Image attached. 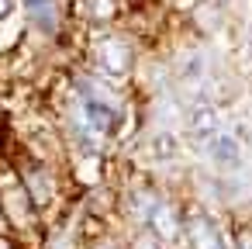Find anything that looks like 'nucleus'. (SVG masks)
<instances>
[{
	"label": "nucleus",
	"instance_id": "obj_1",
	"mask_svg": "<svg viewBox=\"0 0 252 249\" xmlns=\"http://www.w3.org/2000/svg\"><path fill=\"white\" fill-rule=\"evenodd\" d=\"M183 232H187L190 249H224V239H221L218 221L211 214H204V211H190L187 221H183Z\"/></svg>",
	"mask_w": 252,
	"mask_h": 249
},
{
	"label": "nucleus",
	"instance_id": "obj_2",
	"mask_svg": "<svg viewBox=\"0 0 252 249\" xmlns=\"http://www.w3.org/2000/svg\"><path fill=\"white\" fill-rule=\"evenodd\" d=\"M97 66L100 73H107L111 80H121L128 70H131V49L121 42V38H104L97 45Z\"/></svg>",
	"mask_w": 252,
	"mask_h": 249
},
{
	"label": "nucleus",
	"instance_id": "obj_3",
	"mask_svg": "<svg viewBox=\"0 0 252 249\" xmlns=\"http://www.w3.org/2000/svg\"><path fill=\"white\" fill-rule=\"evenodd\" d=\"M145 218H149V228H152L162 242H176V239H180V232H183V225H180L176 211H173L166 201H152Z\"/></svg>",
	"mask_w": 252,
	"mask_h": 249
},
{
	"label": "nucleus",
	"instance_id": "obj_4",
	"mask_svg": "<svg viewBox=\"0 0 252 249\" xmlns=\"http://www.w3.org/2000/svg\"><path fill=\"white\" fill-rule=\"evenodd\" d=\"M114 107L107 104V101H100V97H94V94H83V125L90 128V132H97V135H107L111 128H114Z\"/></svg>",
	"mask_w": 252,
	"mask_h": 249
},
{
	"label": "nucleus",
	"instance_id": "obj_5",
	"mask_svg": "<svg viewBox=\"0 0 252 249\" xmlns=\"http://www.w3.org/2000/svg\"><path fill=\"white\" fill-rule=\"evenodd\" d=\"M218 132H224V128H221V114H218V107H211V104H197L193 114H190V135H193L200 145H207Z\"/></svg>",
	"mask_w": 252,
	"mask_h": 249
},
{
	"label": "nucleus",
	"instance_id": "obj_6",
	"mask_svg": "<svg viewBox=\"0 0 252 249\" xmlns=\"http://www.w3.org/2000/svg\"><path fill=\"white\" fill-rule=\"evenodd\" d=\"M207 149H211V159H214L221 170H235V166H242V145H238L235 135L218 132V135L207 142Z\"/></svg>",
	"mask_w": 252,
	"mask_h": 249
},
{
	"label": "nucleus",
	"instance_id": "obj_7",
	"mask_svg": "<svg viewBox=\"0 0 252 249\" xmlns=\"http://www.w3.org/2000/svg\"><path fill=\"white\" fill-rule=\"evenodd\" d=\"M4 208L11 211V221L14 225H32V197H28V190L21 187V183H14V180H4Z\"/></svg>",
	"mask_w": 252,
	"mask_h": 249
},
{
	"label": "nucleus",
	"instance_id": "obj_8",
	"mask_svg": "<svg viewBox=\"0 0 252 249\" xmlns=\"http://www.w3.org/2000/svg\"><path fill=\"white\" fill-rule=\"evenodd\" d=\"M28 18L42 28V32H56L59 18H56V0H25Z\"/></svg>",
	"mask_w": 252,
	"mask_h": 249
},
{
	"label": "nucleus",
	"instance_id": "obj_9",
	"mask_svg": "<svg viewBox=\"0 0 252 249\" xmlns=\"http://www.w3.org/2000/svg\"><path fill=\"white\" fill-rule=\"evenodd\" d=\"M80 11L90 21H111L118 14V0H80Z\"/></svg>",
	"mask_w": 252,
	"mask_h": 249
},
{
	"label": "nucleus",
	"instance_id": "obj_10",
	"mask_svg": "<svg viewBox=\"0 0 252 249\" xmlns=\"http://www.w3.org/2000/svg\"><path fill=\"white\" fill-rule=\"evenodd\" d=\"M152 156H156V159H173V156H176V139H173L169 132H159V135L152 139Z\"/></svg>",
	"mask_w": 252,
	"mask_h": 249
},
{
	"label": "nucleus",
	"instance_id": "obj_11",
	"mask_svg": "<svg viewBox=\"0 0 252 249\" xmlns=\"http://www.w3.org/2000/svg\"><path fill=\"white\" fill-rule=\"evenodd\" d=\"M131 249H162V239L149 228V232H138V235L131 239Z\"/></svg>",
	"mask_w": 252,
	"mask_h": 249
},
{
	"label": "nucleus",
	"instance_id": "obj_12",
	"mask_svg": "<svg viewBox=\"0 0 252 249\" xmlns=\"http://www.w3.org/2000/svg\"><path fill=\"white\" fill-rule=\"evenodd\" d=\"M238 249H252V228H242L238 232Z\"/></svg>",
	"mask_w": 252,
	"mask_h": 249
},
{
	"label": "nucleus",
	"instance_id": "obj_13",
	"mask_svg": "<svg viewBox=\"0 0 252 249\" xmlns=\"http://www.w3.org/2000/svg\"><path fill=\"white\" fill-rule=\"evenodd\" d=\"M11 14V0H0V21H4Z\"/></svg>",
	"mask_w": 252,
	"mask_h": 249
},
{
	"label": "nucleus",
	"instance_id": "obj_14",
	"mask_svg": "<svg viewBox=\"0 0 252 249\" xmlns=\"http://www.w3.org/2000/svg\"><path fill=\"white\" fill-rule=\"evenodd\" d=\"M97 249H114V246H97Z\"/></svg>",
	"mask_w": 252,
	"mask_h": 249
}]
</instances>
